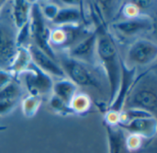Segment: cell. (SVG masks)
<instances>
[{"instance_id": "cell-19", "label": "cell", "mask_w": 157, "mask_h": 153, "mask_svg": "<svg viewBox=\"0 0 157 153\" xmlns=\"http://www.w3.org/2000/svg\"><path fill=\"white\" fill-rule=\"evenodd\" d=\"M30 62L31 58L27 47H17V54L12 64L7 68V71L13 75L15 79H17L18 77L27 69Z\"/></svg>"}, {"instance_id": "cell-20", "label": "cell", "mask_w": 157, "mask_h": 153, "mask_svg": "<svg viewBox=\"0 0 157 153\" xmlns=\"http://www.w3.org/2000/svg\"><path fill=\"white\" fill-rule=\"evenodd\" d=\"M92 100L90 96L85 92H77L73 98L70 107L76 115H84L87 114L91 108Z\"/></svg>"}, {"instance_id": "cell-5", "label": "cell", "mask_w": 157, "mask_h": 153, "mask_svg": "<svg viewBox=\"0 0 157 153\" xmlns=\"http://www.w3.org/2000/svg\"><path fill=\"white\" fill-rule=\"evenodd\" d=\"M21 77L23 78L25 88L29 95L41 97L52 91V78L40 69L32 61L18 79Z\"/></svg>"}, {"instance_id": "cell-2", "label": "cell", "mask_w": 157, "mask_h": 153, "mask_svg": "<svg viewBox=\"0 0 157 153\" xmlns=\"http://www.w3.org/2000/svg\"><path fill=\"white\" fill-rule=\"evenodd\" d=\"M123 110H138L156 116L157 77L148 70L136 78L124 103Z\"/></svg>"}, {"instance_id": "cell-11", "label": "cell", "mask_w": 157, "mask_h": 153, "mask_svg": "<svg viewBox=\"0 0 157 153\" xmlns=\"http://www.w3.org/2000/svg\"><path fill=\"white\" fill-rule=\"evenodd\" d=\"M27 49L30 54L31 61L42 71L50 75L51 77H56L60 79H67L63 70L60 66L57 61L52 59L50 56H48L44 52H42L40 48H38L34 43H29L27 46Z\"/></svg>"}, {"instance_id": "cell-4", "label": "cell", "mask_w": 157, "mask_h": 153, "mask_svg": "<svg viewBox=\"0 0 157 153\" xmlns=\"http://www.w3.org/2000/svg\"><path fill=\"white\" fill-rule=\"evenodd\" d=\"M29 33L30 37L35 42V45L44 52L52 59L57 61L58 57L54 52V49L50 44L51 30L46 23V19L43 17L40 6L39 3H33L31 5L30 18H29Z\"/></svg>"}, {"instance_id": "cell-23", "label": "cell", "mask_w": 157, "mask_h": 153, "mask_svg": "<svg viewBox=\"0 0 157 153\" xmlns=\"http://www.w3.org/2000/svg\"><path fill=\"white\" fill-rule=\"evenodd\" d=\"M145 140L148 139H145L138 135L130 134L129 136H127V148L129 150V152L132 153L142 150Z\"/></svg>"}, {"instance_id": "cell-22", "label": "cell", "mask_w": 157, "mask_h": 153, "mask_svg": "<svg viewBox=\"0 0 157 153\" xmlns=\"http://www.w3.org/2000/svg\"><path fill=\"white\" fill-rule=\"evenodd\" d=\"M49 105L50 107L58 115H63V116H67V115H74V112L71 109L70 105L65 103L63 101H62L60 98L52 94L49 100Z\"/></svg>"}, {"instance_id": "cell-14", "label": "cell", "mask_w": 157, "mask_h": 153, "mask_svg": "<svg viewBox=\"0 0 157 153\" xmlns=\"http://www.w3.org/2000/svg\"><path fill=\"white\" fill-rule=\"evenodd\" d=\"M96 42L97 34L96 31L93 30L83 40L79 41L73 47H71L66 52V54L86 64H91L96 54Z\"/></svg>"}, {"instance_id": "cell-26", "label": "cell", "mask_w": 157, "mask_h": 153, "mask_svg": "<svg viewBox=\"0 0 157 153\" xmlns=\"http://www.w3.org/2000/svg\"><path fill=\"white\" fill-rule=\"evenodd\" d=\"M6 3V1H4V0H0V14H1V11H2V8L4 7L5 4Z\"/></svg>"}, {"instance_id": "cell-8", "label": "cell", "mask_w": 157, "mask_h": 153, "mask_svg": "<svg viewBox=\"0 0 157 153\" xmlns=\"http://www.w3.org/2000/svg\"><path fill=\"white\" fill-rule=\"evenodd\" d=\"M112 28L124 38H132L155 29L154 19L150 16H139L112 23Z\"/></svg>"}, {"instance_id": "cell-25", "label": "cell", "mask_w": 157, "mask_h": 153, "mask_svg": "<svg viewBox=\"0 0 157 153\" xmlns=\"http://www.w3.org/2000/svg\"><path fill=\"white\" fill-rule=\"evenodd\" d=\"M14 79L15 78L9 71L0 68V90L3 89L5 86H6L11 81H13Z\"/></svg>"}, {"instance_id": "cell-12", "label": "cell", "mask_w": 157, "mask_h": 153, "mask_svg": "<svg viewBox=\"0 0 157 153\" xmlns=\"http://www.w3.org/2000/svg\"><path fill=\"white\" fill-rule=\"evenodd\" d=\"M117 125H119L125 132L141 136L148 140L154 139L156 135L157 121L154 116L136 118L126 124L119 123Z\"/></svg>"}, {"instance_id": "cell-3", "label": "cell", "mask_w": 157, "mask_h": 153, "mask_svg": "<svg viewBox=\"0 0 157 153\" xmlns=\"http://www.w3.org/2000/svg\"><path fill=\"white\" fill-rule=\"evenodd\" d=\"M58 64L63 70L66 78L77 87H92L101 89V83L95 73L90 69L86 63L69 56L68 54L60 55L57 59Z\"/></svg>"}, {"instance_id": "cell-15", "label": "cell", "mask_w": 157, "mask_h": 153, "mask_svg": "<svg viewBox=\"0 0 157 153\" xmlns=\"http://www.w3.org/2000/svg\"><path fill=\"white\" fill-rule=\"evenodd\" d=\"M107 133L109 153H130L127 148V135L117 124H110L104 121Z\"/></svg>"}, {"instance_id": "cell-24", "label": "cell", "mask_w": 157, "mask_h": 153, "mask_svg": "<svg viewBox=\"0 0 157 153\" xmlns=\"http://www.w3.org/2000/svg\"><path fill=\"white\" fill-rule=\"evenodd\" d=\"M40 10H41V13H42L43 17L45 18V19L52 21L53 19V18L56 16V14L59 10V7L53 4H47L42 8L40 7Z\"/></svg>"}, {"instance_id": "cell-27", "label": "cell", "mask_w": 157, "mask_h": 153, "mask_svg": "<svg viewBox=\"0 0 157 153\" xmlns=\"http://www.w3.org/2000/svg\"><path fill=\"white\" fill-rule=\"evenodd\" d=\"M6 129H7V127H6V126H0V132L6 131Z\"/></svg>"}, {"instance_id": "cell-13", "label": "cell", "mask_w": 157, "mask_h": 153, "mask_svg": "<svg viewBox=\"0 0 157 153\" xmlns=\"http://www.w3.org/2000/svg\"><path fill=\"white\" fill-rule=\"evenodd\" d=\"M24 91L17 79H14L0 90V116L11 113L23 96Z\"/></svg>"}, {"instance_id": "cell-7", "label": "cell", "mask_w": 157, "mask_h": 153, "mask_svg": "<svg viewBox=\"0 0 157 153\" xmlns=\"http://www.w3.org/2000/svg\"><path fill=\"white\" fill-rule=\"evenodd\" d=\"M157 56L156 43L148 39H138L133 42L127 52L126 64H132V67L137 66H147L155 61Z\"/></svg>"}, {"instance_id": "cell-6", "label": "cell", "mask_w": 157, "mask_h": 153, "mask_svg": "<svg viewBox=\"0 0 157 153\" xmlns=\"http://www.w3.org/2000/svg\"><path fill=\"white\" fill-rule=\"evenodd\" d=\"M136 69L137 67L129 66L126 65L125 61L121 60V78L120 87L116 97L114 98L113 102L107 107L105 113L120 115V114L123 111L127 96L136 79Z\"/></svg>"}, {"instance_id": "cell-18", "label": "cell", "mask_w": 157, "mask_h": 153, "mask_svg": "<svg viewBox=\"0 0 157 153\" xmlns=\"http://www.w3.org/2000/svg\"><path fill=\"white\" fill-rule=\"evenodd\" d=\"M52 91L55 96L70 105L73 98L77 93V86L70 79H63L53 82Z\"/></svg>"}, {"instance_id": "cell-16", "label": "cell", "mask_w": 157, "mask_h": 153, "mask_svg": "<svg viewBox=\"0 0 157 153\" xmlns=\"http://www.w3.org/2000/svg\"><path fill=\"white\" fill-rule=\"evenodd\" d=\"M84 18L83 9L74 6L59 8L56 16L52 22L57 26L66 25H79L81 19Z\"/></svg>"}, {"instance_id": "cell-10", "label": "cell", "mask_w": 157, "mask_h": 153, "mask_svg": "<svg viewBox=\"0 0 157 153\" xmlns=\"http://www.w3.org/2000/svg\"><path fill=\"white\" fill-rule=\"evenodd\" d=\"M82 33V28L79 25H66L58 26L53 30H51L50 44L53 47H61L66 50V52L73 47L80 34Z\"/></svg>"}, {"instance_id": "cell-17", "label": "cell", "mask_w": 157, "mask_h": 153, "mask_svg": "<svg viewBox=\"0 0 157 153\" xmlns=\"http://www.w3.org/2000/svg\"><path fill=\"white\" fill-rule=\"evenodd\" d=\"M12 17L15 29L19 30L29 22L31 4L29 1L16 0L12 2Z\"/></svg>"}, {"instance_id": "cell-9", "label": "cell", "mask_w": 157, "mask_h": 153, "mask_svg": "<svg viewBox=\"0 0 157 153\" xmlns=\"http://www.w3.org/2000/svg\"><path fill=\"white\" fill-rule=\"evenodd\" d=\"M17 52V32L9 25L0 22V68L7 70Z\"/></svg>"}, {"instance_id": "cell-21", "label": "cell", "mask_w": 157, "mask_h": 153, "mask_svg": "<svg viewBox=\"0 0 157 153\" xmlns=\"http://www.w3.org/2000/svg\"><path fill=\"white\" fill-rule=\"evenodd\" d=\"M41 103H42L41 97L29 95V94L27 95L22 99L21 102V109H22L23 115L28 118L34 117L38 114Z\"/></svg>"}, {"instance_id": "cell-1", "label": "cell", "mask_w": 157, "mask_h": 153, "mask_svg": "<svg viewBox=\"0 0 157 153\" xmlns=\"http://www.w3.org/2000/svg\"><path fill=\"white\" fill-rule=\"evenodd\" d=\"M92 20L97 34L96 55L108 80L109 99L108 106L117 95L121 78V57L116 42L104 20L102 11L96 6L92 11Z\"/></svg>"}]
</instances>
